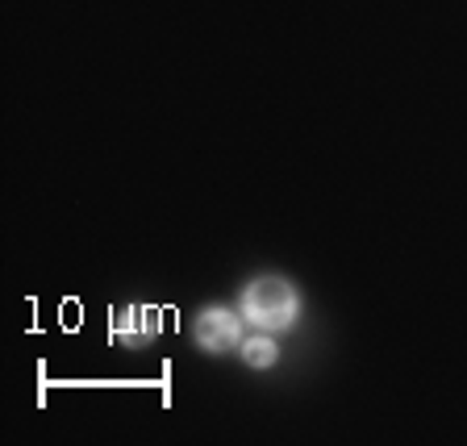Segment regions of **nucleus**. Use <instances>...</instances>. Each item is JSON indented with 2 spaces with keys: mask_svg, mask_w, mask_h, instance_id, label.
I'll list each match as a JSON object with an SVG mask.
<instances>
[{
  "mask_svg": "<svg viewBox=\"0 0 467 446\" xmlns=\"http://www.w3.org/2000/svg\"><path fill=\"white\" fill-rule=\"evenodd\" d=\"M296 313H301L296 288H292L288 280H275V275L254 280L243 296V317L251 321V326H259V330H267V334L288 330L292 321H296Z\"/></svg>",
  "mask_w": 467,
  "mask_h": 446,
  "instance_id": "nucleus-1",
  "label": "nucleus"
},
{
  "mask_svg": "<svg viewBox=\"0 0 467 446\" xmlns=\"http://www.w3.org/2000/svg\"><path fill=\"white\" fill-rule=\"evenodd\" d=\"M163 317L167 313L159 305H126V309L113 313V334H117V342L138 347V342H150L163 330Z\"/></svg>",
  "mask_w": 467,
  "mask_h": 446,
  "instance_id": "nucleus-2",
  "label": "nucleus"
},
{
  "mask_svg": "<svg viewBox=\"0 0 467 446\" xmlns=\"http://www.w3.org/2000/svg\"><path fill=\"white\" fill-rule=\"evenodd\" d=\"M238 317L230 309H204L196 321V347L204 350H230L238 347Z\"/></svg>",
  "mask_w": 467,
  "mask_h": 446,
  "instance_id": "nucleus-3",
  "label": "nucleus"
},
{
  "mask_svg": "<svg viewBox=\"0 0 467 446\" xmlns=\"http://www.w3.org/2000/svg\"><path fill=\"white\" fill-rule=\"evenodd\" d=\"M243 359H246V368H254V371L272 368V363H275V342L263 338V334H254V338H243Z\"/></svg>",
  "mask_w": 467,
  "mask_h": 446,
  "instance_id": "nucleus-4",
  "label": "nucleus"
}]
</instances>
